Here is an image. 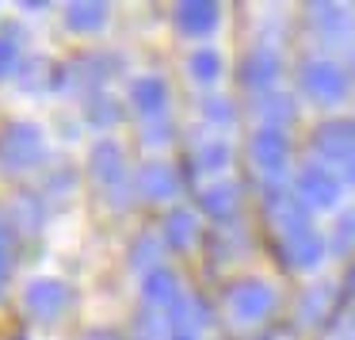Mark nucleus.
<instances>
[{
	"label": "nucleus",
	"mask_w": 355,
	"mask_h": 340,
	"mask_svg": "<svg viewBox=\"0 0 355 340\" xmlns=\"http://www.w3.org/2000/svg\"><path fill=\"white\" fill-rule=\"evenodd\" d=\"M39 153H42V142L31 126H12L4 134V142H0V157L8 164H31Z\"/></svg>",
	"instance_id": "nucleus-1"
},
{
	"label": "nucleus",
	"mask_w": 355,
	"mask_h": 340,
	"mask_svg": "<svg viewBox=\"0 0 355 340\" xmlns=\"http://www.w3.org/2000/svg\"><path fill=\"white\" fill-rule=\"evenodd\" d=\"M27 302H31V309H39V314H54V309L65 306V291H62V283H35L31 294H27Z\"/></svg>",
	"instance_id": "nucleus-2"
},
{
	"label": "nucleus",
	"mask_w": 355,
	"mask_h": 340,
	"mask_svg": "<svg viewBox=\"0 0 355 340\" xmlns=\"http://www.w3.org/2000/svg\"><path fill=\"white\" fill-rule=\"evenodd\" d=\"M69 24L80 27V31H88V27H100V24H103V8H100V4H80V8H73Z\"/></svg>",
	"instance_id": "nucleus-3"
},
{
	"label": "nucleus",
	"mask_w": 355,
	"mask_h": 340,
	"mask_svg": "<svg viewBox=\"0 0 355 340\" xmlns=\"http://www.w3.org/2000/svg\"><path fill=\"white\" fill-rule=\"evenodd\" d=\"M8 65H12V42H0V77H4Z\"/></svg>",
	"instance_id": "nucleus-4"
}]
</instances>
